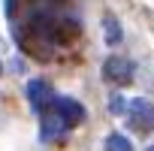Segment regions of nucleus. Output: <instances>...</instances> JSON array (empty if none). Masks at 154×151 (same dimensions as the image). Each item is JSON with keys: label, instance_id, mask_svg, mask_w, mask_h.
Listing matches in <instances>:
<instances>
[{"label": "nucleus", "instance_id": "5", "mask_svg": "<svg viewBox=\"0 0 154 151\" xmlns=\"http://www.w3.org/2000/svg\"><path fill=\"white\" fill-rule=\"evenodd\" d=\"M63 130H66V124L60 121V115H57V112H42V127H39L42 142H54Z\"/></svg>", "mask_w": 154, "mask_h": 151}, {"label": "nucleus", "instance_id": "8", "mask_svg": "<svg viewBox=\"0 0 154 151\" xmlns=\"http://www.w3.org/2000/svg\"><path fill=\"white\" fill-rule=\"evenodd\" d=\"M109 109H112L115 115H124V109H127V103H124V97H118V94H115V97L109 100Z\"/></svg>", "mask_w": 154, "mask_h": 151}, {"label": "nucleus", "instance_id": "1", "mask_svg": "<svg viewBox=\"0 0 154 151\" xmlns=\"http://www.w3.org/2000/svg\"><path fill=\"white\" fill-rule=\"evenodd\" d=\"M103 79L112 82V85H130L133 79V63L127 57H109L103 63Z\"/></svg>", "mask_w": 154, "mask_h": 151}, {"label": "nucleus", "instance_id": "7", "mask_svg": "<svg viewBox=\"0 0 154 151\" xmlns=\"http://www.w3.org/2000/svg\"><path fill=\"white\" fill-rule=\"evenodd\" d=\"M106 39H109L112 45L121 39V27H118V21H112V18H106Z\"/></svg>", "mask_w": 154, "mask_h": 151}, {"label": "nucleus", "instance_id": "6", "mask_svg": "<svg viewBox=\"0 0 154 151\" xmlns=\"http://www.w3.org/2000/svg\"><path fill=\"white\" fill-rule=\"evenodd\" d=\"M106 151H133V145H130V139H127V136L112 133V136L106 139Z\"/></svg>", "mask_w": 154, "mask_h": 151}, {"label": "nucleus", "instance_id": "4", "mask_svg": "<svg viewBox=\"0 0 154 151\" xmlns=\"http://www.w3.org/2000/svg\"><path fill=\"white\" fill-rule=\"evenodd\" d=\"M130 115H133V124H136L139 130L154 127V106H151L148 100H133V103H130Z\"/></svg>", "mask_w": 154, "mask_h": 151}, {"label": "nucleus", "instance_id": "2", "mask_svg": "<svg viewBox=\"0 0 154 151\" xmlns=\"http://www.w3.org/2000/svg\"><path fill=\"white\" fill-rule=\"evenodd\" d=\"M27 100H30V106H33L36 112H45V109L54 103L51 85H48L45 79H33V82L27 85Z\"/></svg>", "mask_w": 154, "mask_h": 151}, {"label": "nucleus", "instance_id": "3", "mask_svg": "<svg viewBox=\"0 0 154 151\" xmlns=\"http://www.w3.org/2000/svg\"><path fill=\"white\" fill-rule=\"evenodd\" d=\"M54 112L60 115V121L66 124V130H69V127H79V124L85 121V109H82V103H75V100H69V97L54 100Z\"/></svg>", "mask_w": 154, "mask_h": 151}, {"label": "nucleus", "instance_id": "9", "mask_svg": "<svg viewBox=\"0 0 154 151\" xmlns=\"http://www.w3.org/2000/svg\"><path fill=\"white\" fill-rule=\"evenodd\" d=\"M148 151H154V145H151V148H148Z\"/></svg>", "mask_w": 154, "mask_h": 151}]
</instances>
